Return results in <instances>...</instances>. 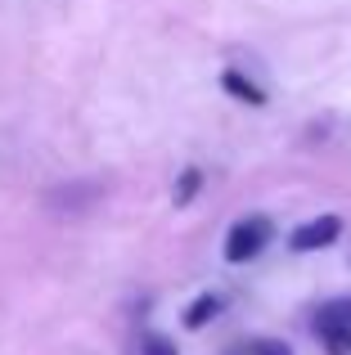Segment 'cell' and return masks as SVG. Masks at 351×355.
Segmentation results:
<instances>
[{
  "mask_svg": "<svg viewBox=\"0 0 351 355\" xmlns=\"http://www.w3.org/2000/svg\"><path fill=\"white\" fill-rule=\"evenodd\" d=\"M338 329H351V297H329L316 311V338L338 333Z\"/></svg>",
  "mask_w": 351,
  "mask_h": 355,
  "instance_id": "cell-3",
  "label": "cell"
},
{
  "mask_svg": "<svg viewBox=\"0 0 351 355\" xmlns=\"http://www.w3.org/2000/svg\"><path fill=\"white\" fill-rule=\"evenodd\" d=\"M221 86H225L234 99H243V104H257V108L266 104V90L257 86L252 77H243V72H225V77H221Z\"/></svg>",
  "mask_w": 351,
  "mask_h": 355,
  "instance_id": "cell-5",
  "label": "cell"
},
{
  "mask_svg": "<svg viewBox=\"0 0 351 355\" xmlns=\"http://www.w3.org/2000/svg\"><path fill=\"white\" fill-rule=\"evenodd\" d=\"M198 189H203V171H198V166H185V171H180V180H176V193H171V198H176V207L194 202V193H198Z\"/></svg>",
  "mask_w": 351,
  "mask_h": 355,
  "instance_id": "cell-6",
  "label": "cell"
},
{
  "mask_svg": "<svg viewBox=\"0 0 351 355\" xmlns=\"http://www.w3.org/2000/svg\"><path fill=\"white\" fill-rule=\"evenodd\" d=\"M271 239H275V225H271L266 216H243V220H234V225H230V234H225V261L243 266V261L262 257V252L271 248Z\"/></svg>",
  "mask_w": 351,
  "mask_h": 355,
  "instance_id": "cell-1",
  "label": "cell"
},
{
  "mask_svg": "<svg viewBox=\"0 0 351 355\" xmlns=\"http://www.w3.org/2000/svg\"><path fill=\"white\" fill-rule=\"evenodd\" d=\"M320 347L329 355H351V329H338V333H325L320 338Z\"/></svg>",
  "mask_w": 351,
  "mask_h": 355,
  "instance_id": "cell-9",
  "label": "cell"
},
{
  "mask_svg": "<svg viewBox=\"0 0 351 355\" xmlns=\"http://www.w3.org/2000/svg\"><path fill=\"white\" fill-rule=\"evenodd\" d=\"M243 355H293L289 342H275V338H252L243 347Z\"/></svg>",
  "mask_w": 351,
  "mask_h": 355,
  "instance_id": "cell-8",
  "label": "cell"
},
{
  "mask_svg": "<svg viewBox=\"0 0 351 355\" xmlns=\"http://www.w3.org/2000/svg\"><path fill=\"white\" fill-rule=\"evenodd\" d=\"M140 355H180V351H176V342L162 338V333H140Z\"/></svg>",
  "mask_w": 351,
  "mask_h": 355,
  "instance_id": "cell-7",
  "label": "cell"
},
{
  "mask_svg": "<svg viewBox=\"0 0 351 355\" xmlns=\"http://www.w3.org/2000/svg\"><path fill=\"white\" fill-rule=\"evenodd\" d=\"M221 306H225L221 293H198L189 302V311H185V329H203V324H212L221 315Z\"/></svg>",
  "mask_w": 351,
  "mask_h": 355,
  "instance_id": "cell-4",
  "label": "cell"
},
{
  "mask_svg": "<svg viewBox=\"0 0 351 355\" xmlns=\"http://www.w3.org/2000/svg\"><path fill=\"white\" fill-rule=\"evenodd\" d=\"M338 234H343V220L338 216H316V220H302V225L293 230L289 248L293 252H320V248H329Z\"/></svg>",
  "mask_w": 351,
  "mask_h": 355,
  "instance_id": "cell-2",
  "label": "cell"
}]
</instances>
